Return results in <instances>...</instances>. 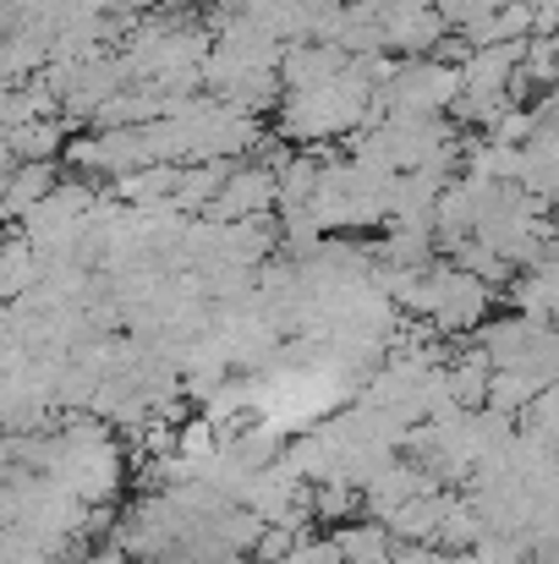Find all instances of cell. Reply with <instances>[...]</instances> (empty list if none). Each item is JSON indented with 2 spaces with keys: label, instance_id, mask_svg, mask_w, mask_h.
Wrapping results in <instances>:
<instances>
[{
  "label": "cell",
  "instance_id": "obj_1",
  "mask_svg": "<svg viewBox=\"0 0 559 564\" xmlns=\"http://www.w3.org/2000/svg\"><path fill=\"white\" fill-rule=\"evenodd\" d=\"M6 149H11L17 165H22V160H55V154L66 149V132H61L55 116H33V121L6 127Z\"/></svg>",
  "mask_w": 559,
  "mask_h": 564
},
{
  "label": "cell",
  "instance_id": "obj_2",
  "mask_svg": "<svg viewBox=\"0 0 559 564\" xmlns=\"http://www.w3.org/2000/svg\"><path fill=\"white\" fill-rule=\"evenodd\" d=\"M335 543H341V554L346 564H384L395 560V538H389V527L373 516V521H346L341 532H335Z\"/></svg>",
  "mask_w": 559,
  "mask_h": 564
}]
</instances>
